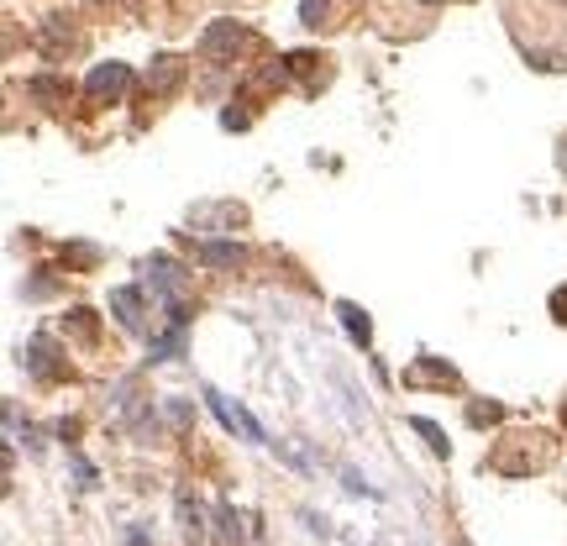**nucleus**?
<instances>
[{
	"label": "nucleus",
	"instance_id": "nucleus-2",
	"mask_svg": "<svg viewBox=\"0 0 567 546\" xmlns=\"http://www.w3.org/2000/svg\"><path fill=\"white\" fill-rule=\"evenodd\" d=\"M205 404H210V410H215V420L226 425L231 436H247V441H268V436H263V425H257V420H252L247 410H242V404H231L226 394H215V389H205Z\"/></svg>",
	"mask_w": 567,
	"mask_h": 546
},
{
	"label": "nucleus",
	"instance_id": "nucleus-1",
	"mask_svg": "<svg viewBox=\"0 0 567 546\" xmlns=\"http://www.w3.org/2000/svg\"><path fill=\"white\" fill-rule=\"evenodd\" d=\"M247 47V26H236V21H215L205 37H200V53H205L210 63H226V58H236Z\"/></svg>",
	"mask_w": 567,
	"mask_h": 546
},
{
	"label": "nucleus",
	"instance_id": "nucleus-3",
	"mask_svg": "<svg viewBox=\"0 0 567 546\" xmlns=\"http://www.w3.org/2000/svg\"><path fill=\"white\" fill-rule=\"evenodd\" d=\"M126 84H131V68H126V63H100V68L84 79V89H89L95 100H116Z\"/></svg>",
	"mask_w": 567,
	"mask_h": 546
},
{
	"label": "nucleus",
	"instance_id": "nucleus-4",
	"mask_svg": "<svg viewBox=\"0 0 567 546\" xmlns=\"http://www.w3.org/2000/svg\"><path fill=\"white\" fill-rule=\"evenodd\" d=\"M147 273H152V284L168 294V305H179V284H184V273L173 257H147Z\"/></svg>",
	"mask_w": 567,
	"mask_h": 546
},
{
	"label": "nucleus",
	"instance_id": "nucleus-16",
	"mask_svg": "<svg viewBox=\"0 0 567 546\" xmlns=\"http://www.w3.org/2000/svg\"><path fill=\"white\" fill-rule=\"evenodd\" d=\"M189 415H194V410H189L184 399H168V420H173V425H189Z\"/></svg>",
	"mask_w": 567,
	"mask_h": 546
},
{
	"label": "nucleus",
	"instance_id": "nucleus-13",
	"mask_svg": "<svg viewBox=\"0 0 567 546\" xmlns=\"http://www.w3.org/2000/svg\"><path fill=\"white\" fill-rule=\"evenodd\" d=\"M326 11H331L326 0H305V5H299V16H305V26H320V21H326Z\"/></svg>",
	"mask_w": 567,
	"mask_h": 546
},
{
	"label": "nucleus",
	"instance_id": "nucleus-9",
	"mask_svg": "<svg viewBox=\"0 0 567 546\" xmlns=\"http://www.w3.org/2000/svg\"><path fill=\"white\" fill-rule=\"evenodd\" d=\"M179 84V58H158L152 68H147V89H158V95H168Z\"/></svg>",
	"mask_w": 567,
	"mask_h": 546
},
{
	"label": "nucleus",
	"instance_id": "nucleus-6",
	"mask_svg": "<svg viewBox=\"0 0 567 546\" xmlns=\"http://www.w3.org/2000/svg\"><path fill=\"white\" fill-rule=\"evenodd\" d=\"M336 315H341V326H347V336H352L357 347H368V341H373V326H368V315L357 310V305H347V299H341V305H336Z\"/></svg>",
	"mask_w": 567,
	"mask_h": 546
},
{
	"label": "nucleus",
	"instance_id": "nucleus-5",
	"mask_svg": "<svg viewBox=\"0 0 567 546\" xmlns=\"http://www.w3.org/2000/svg\"><path fill=\"white\" fill-rule=\"evenodd\" d=\"M110 310L126 331H142V294L137 289H110Z\"/></svg>",
	"mask_w": 567,
	"mask_h": 546
},
{
	"label": "nucleus",
	"instance_id": "nucleus-11",
	"mask_svg": "<svg viewBox=\"0 0 567 546\" xmlns=\"http://www.w3.org/2000/svg\"><path fill=\"white\" fill-rule=\"evenodd\" d=\"M215 525H221V536H226V541H242V536H247V530H242V515H236L231 504L215 509Z\"/></svg>",
	"mask_w": 567,
	"mask_h": 546
},
{
	"label": "nucleus",
	"instance_id": "nucleus-15",
	"mask_svg": "<svg viewBox=\"0 0 567 546\" xmlns=\"http://www.w3.org/2000/svg\"><path fill=\"white\" fill-rule=\"evenodd\" d=\"M341 483H347V488H352V494H378L373 483L362 478V473H352V467H347V473H341Z\"/></svg>",
	"mask_w": 567,
	"mask_h": 546
},
{
	"label": "nucleus",
	"instance_id": "nucleus-8",
	"mask_svg": "<svg viewBox=\"0 0 567 546\" xmlns=\"http://www.w3.org/2000/svg\"><path fill=\"white\" fill-rule=\"evenodd\" d=\"M179 520H184V536L194 546L205 541V515H200V504L189 499V494H179Z\"/></svg>",
	"mask_w": 567,
	"mask_h": 546
},
{
	"label": "nucleus",
	"instance_id": "nucleus-17",
	"mask_svg": "<svg viewBox=\"0 0 567 546\" xmlns=\"http://www.w3.org/2000/svg\"><path fill=\"white\" fill-rule=\"evenodd\" d=\"M562 168H567V152H562Z\"/></svg>",
	"mask_w": 567,
	"mask_h": 546
},
{
	"label": "nucleus",
	"instance_id": "nucleus-12",
	"mask_svg": "<svg viewBox=\"0 0 567 546\" xmlns=\"http://www.w3.org/2000/svg\"><path fill=\"white\" fill-rule=\"evenodd\" d=\"M26 95H37V100H63V84L58 79H32L26 84Z\"/></svg>",
	"mask_w": 567,
	"mask_h": 546
},
{
	"label": "nucleus",
	"instance_id": "nucleus-10",
	"mask_svg": "<svg viewBox=\"0 0 567 546\" xmlns=\"http://www.w3.org/2000/svg\"><path fill=\"white\" fill-rule=\"evenodd\" d=\"M410 431H420V436H425V446H431L436 457H446V452H452V446H446V436H441V425H436V420H425V415H410Z\"/></svg>",
	"mask_w": 567,
	"mask_h": 546
},
{
	"label": "nucleus",
	"instance_id": "nucleus-7",
	"mask_svg": "<svg viewBox=\"0 0 567 546\" xmlns=\"http://www.w3.org/2000/svg\"><path fill=\"white\" fill-rule=\"evenodd\" d=\"M200 263H205V268H236V263H242V247H236V242H205V247H200Z\"/></svg>",
	"mask_w": 567,
	"mask_h": 546
},
{
	"label": "nucleus",
	"instance_id": "nucleus-14",
	"mask_svg": "<svg viewBox=\"0 0 567 546\" xmlns=\"http://www.w3.org/2000/svg\"><path fill=\"white\" fill-rule=\"evenodd\" d=\"M504 410L499 404H473V410H467V420H473V425H488V420H499Z\"/></svg>",
	"mask_w": 567,
	"mask_h": 546
}]
</instances>
